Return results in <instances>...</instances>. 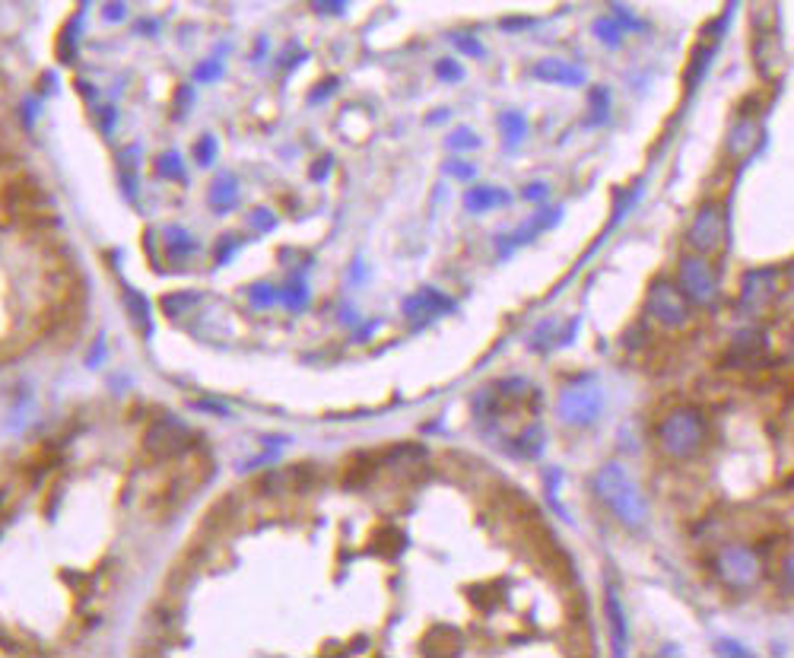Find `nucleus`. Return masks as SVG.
<instances>
[{"label": "nucleus", "mask_w": 794, "mask_h": 658, "mask_svg": "<svg viewBox=\"0 0 794 658\" xmlns=\"http://www.w3.org/2000/svg\"><path fill=\"white\" fill-rule=\"evenodd\" d=\"M594 493L601 496L604 506L617 515L626 528H633V531L645 528V522H648V500L642 496L636 480L626 474L623 465H617V461L601 465L598 474H594Z\"/></svg>", "instance_id": "1"}, {"label": "nucleus", "mask_w": 794, "mask_h": 658, "mask_svg": "<svg viewBox=\"0 0 794 658\" xmlns=\"http://www.w3.org/2000/svg\"><path fill=\"white\" fill-rule=\"evenodd\" d=\"M706 433H709L706 417L696 407H680V411H674L658 426V442L671 458H690L702 449Z\"/></svg>", "instance_id": "2"}, {"label": "nucleus", "mask_w": 794, "mask_h": 658, "mask_svg": "<svg viewBox=\"0 0 794 658\" xmlns=\"http://www.w3.org/2000/svg\"><path fill=\"white\" fill-rule=\"evenodd\" d=\"M601 411H604V395H601V385L594 382V376L575 379L563 395H559V407H556L559 420L569 426H591L601 417Z\"/></svg>", "instance_id": "3"}, {"label": "nucleus", "mask_w": 794, "mask_h": 658, "mask_svg": "<svg viewBox=\"0 0 794 658\" xmlns=\"http://www.w3.org/2000/svg\"><path fill=\"white\" fill-rule=\"evenodd\" d=\"M715 573L721 582L731 585V589H750V585H756L763 576V557L744 544L721 547L715 557Z\"/></svg>", "instance_id": "4"}, {"label": "nucleus", "mask_w": 794, "mask_h": 658, "mask_svg": "<svg viewBox=\"0 0 794 658\" xmlns=\"http://www.w3.org/2000/svg\"><path fill=\"white\" fill-rule=\"evenodd\" d=\"M191 442H194V436L185 423H178L172 417H162L147 430L143 446H147V452L153 458H175V455H185L191 449Z\"/></svg>", "instance_id": "5"}, {"label": "nucleus", "mask_w": 794, "mask_h": 658, "mask_svg": "<svg viewBox=\"0 0 794 658\" xmlns=\"http://www.w3.org/2000/svg\"><path fill=\"white\" fill-rule=\"evenodd\" d=\"M680 290L683 296H690L699 306H709L715 299V290H718V280H715V271L706 258L699 255H687L680 261Z\"/></svg>", "instance_id": "6"}, {"label": "nucleus", "mask_w": 794, "mask_h": 658, "mask_svg": "<svg viewBox=\"0 0 794 658\" xmlns=\"http://www.w3.org/2000/svg\"><path fill=\"white\" fill-rule=\"evenodd\" d=\"M645 306H648V312H652V315L658 318V322L667 325V328H680V325L690 318L687 299H683V293L674 287V283H667V280L652 283V290H648Z\"/></svg>", "instance_id": "7"}, {"label": "nucleus", "mask_w": 794, "mask_h": 658, "mask_svg": "<svg viewBox=\"0 0 794 658\" xmlns=\"http://www.w3.org/2000/svg\"><path fill=\"white\" fill-rule=\"evenodd\" d=\"M725 242V217H721L718 204H702L699 213L690 223V245L696 252H718Z\"/></svg>", "instance_id": "8"}, {"label": "nucleus", "mask_w": 794, "mask_h": 658, "mask_svg": "<svg viewBox=\"0 0 794 658\" xmlns=\"http://www.w3.org/2000/svg\"><path fill=\"white\" fill-rule=\"evenodd\" d=\"M451 306H455V302H451L448 296H442L439 290H429V287H426V290H420L417 296H410V299L404 302V315H407L417 328H423L426 322H432V318H439V315L451 312Z\"/></svg>", "instance_id": "9"}, {"label": "nucleus", "mask_w": 794, "mask_h": 658, "mask_svg": "<svg viewBox=\"0 0 794 658\" xmlns=\"http://www.w3.org/2000/svg\"><path fill=\"white\" fill-rule=\"evenodd\" d=\"M731 357H734L731 363H737V366H760L766 360V331H760V328L737 331Z\"/></svg>", "instance_id": "10"}, {"label": "nucleus", "mask_w": 794, "mask_h": 658, "mask_svg": "<svg viewBox=\"0 0 794 658\" xmlns=\"http://www.w3.org/2000/svg\"><path fill=\"white\" fill-rule=\"evenodd\" d=\"M534 77L544 80V83H559V86H582L585 83V70L575 67V64H566L559 58H544L534 64Z\"/></svg>", "instance_id": "11"}, {"label": "nucleus", "mask_w": 794, "mask_h": 658, "mask_svg": "<svg viewBox=\"0 0 794 658\" xmlns=\"http://www.w3.org/2000/svg\"><path fill=\"white\" fill-rule=\"evenodd\" d=\"M509 201H512V194L502 191V188H493V185H477V188H471L464 194V207L471 213H486V210L502 207Z\"/></svg>", "instance_id": "12"}, {"label": "nucleus", "mask_w": 794, "mask_h": 658, "mask_svg": "<svg viewBox=\"0 0 794 658\" xmlns=\"http://www.w3.org/2000/svg\"><path fill=\"white\" fill-rule=\"evenodd\" d=\"M607 620H610V633H613V652L623 655L626 652V639H629V627H626V614L620 608V598L613 589H607Z\"/></svg>", "instance_id": "13"}, {"label": "nucleus", "mask_w": 794, "mask_h": 658, "mask_svg": "<svg viewBox=\"0 0 794 658\" xmlns=\"http://www.w3.org/2000/svg\"><path fill=\"white\" fill-rule=\"evenodd\" d=\"M239 201V182L236 175H220L213 185H210V204H213V213H226L232 210Z\"/></svg>", "instance_id": "14"}, {"label": "nucleus", "mask_w": 794, "mask_h": 658, "mask_svg": "<svg viewBox=\"0 0 794 658\" xmlns=\"http://www.w3.org/2000/svg\"><path fill=\"white\" fill-rule=\"evenodd\" d=\"M499 124H502V144L505 150H515L521 140L528 137V121L521 112H502L499 115Z\"/></svg>", "instance_id": "15"}, {"label": "nucleus", "mask_w": 794, "mask_h": 658, "mask_svg": "<svg viewBox=\"0 0 794 658\" xmlns=\"http://www.w3.org/2000/svg\"><path fill=\"white\" fill-rule=\"evenodd\" d=\"M588 124H604L610 121V90L607 86H594V90L588 93Z\"/></svg>", "instance_id": "16"}, {"label": "nucleus", "mask_w": 794, "mask_h": 658, "mask_svg": "<svg viewBox=\"0 0 794 658\" xmlns=\"http://www.w3.org/2000/svg\"><path fill=\"white\" fill-rule=\"evenodd\" d=\"M712 61H715V45L712 48H696V55H693V64H690V70H687V86L690 90H696V86L702 83V77H706V70L712 67Z\"/></svg>", "instance_id": "17"}, {"label": "nucleus", "mask_w": 794, "mask_h": 658, "mask_svg": "<svg viewBox=\"0 0 794 658\" xmlns=\"http://www.w3.org/2000/svg\"><path fill=\"white\" fill-rule=\"evenodd\" d=\"M280 299L290 309H302L305 302H309V290H305L302 280H290V283H283V287H280Z\"/></svg>", "instance_id": "18"}, {"label": "nucleus", "mask_w": 794, "mask_h": 658, "mask_svg": "<svg viewBox=\"0 0 794 658\" xmlns=\"http://www.w3.org/2000/svg\"><path fill=\"white\" fill-rule=\"evenodd\" d=\"M756 137H760V131H756L750 121H741V124H737V128H734V134H731V147H734V150H741V153H750L753 144H756Z\"/></svg>", "instance_id": "19"}, {"label": "nucleus", "mask_w": 794, "mask_h": 658, "mask_svg": "<svg viewBox=\"0 0 794 658\" xmlns=\"http://www.w3.org/2000/svg\"><path fill=\"white\" fill-rule=\"evenodd\" d=\"M407 538L401 535V531H394V528H385V531H378V550L388 557H397L404 550Z\"/></svg>", "instance_id": "20"}, {"label": "nucleus", "mask_w": 794, "mask_h": 658, "mask_svg": "<svg viewBox=\"0 0 794 658\" xmlns=\"http://www.w3.org/2000/svg\"><path fill=\"white\" fill-rule=\"evenodd\" d=\"M445 144H448L451 150H458V153H464V150H477V147L483 144V140H480V137H477L474 131H467V128H458V131H451V134H448V140H445Z\"/></svg>", "instance_id": "21"}, {"label": "nucleus", "mask_w": 794, "mask_h": 658, "mask_svg": "<svg viewBox=\"0 0 794 658\" xmlns=\"http://www.w3.org/2000/svg\"><path fill=\"white\" fill-rule=\"evenodd\" d=\"M156 172L162 175V179H185V169H182L178 153H162L156 159Z\"/></svg>", "instance_id": "22"}, {"label": "nucleus", "mask_w": 794, "mask_h": 658, "mask_svg": "<svg viewBox=\"0 0 794 658\" xmlns=\"http://www.w3.org/2000/svg\"><path fill=\"white\" fill-rule=\"evenodd\" d=\"M594 35H598L604 45H620L623 29H620L617 20H598V23H594Z\"/></svg>", "instance_id": "23"}, {"label": "nucleus", "mask_w": 794, "mask_h": 658, "mask_svg": "<svg viewBox=\"0 0 794 658\" xmlns=\"http://www.w3.org/2000/svg\"><path fill=\"white\" fill-rule=\"evenodd\" d=\"M451 42H455L461 51H467V55H471V58H483V55H486V48L474 39L471 32H455V35H451Z\"/></svg>", "instance_id": "24"}, {"label": "nucleus", "mask_w": 794, "mask_h": 658, "mask_svg": "<svg viewBox=\"0 0 794 658\" xmlns=\"http://www.w3.org/2000/svg\"><path fill=\"white\" fill-rule=\"evenodd\" d=\"M251 299H255V306L267 309L280 299V290H274L270 283H258V287H251Z\"/></svg>", "instance_id": "25"}, {"label": "nucleus", "mask_w": 794, "mask_h": 658, "mask_svg": "<svg viewBox=\"0 0 794 658\" xmlns=\"http://www.w3.org/2000/svg\"><path fill=\"white\" fill-rule=\"evenodd\" d=\"M436 74H439L445 83H458V80L464 77V67H461L455 58H442V61L436 64Z\"/></svg>", "instance_id": "26"}, {"label": "nucleus", "mask_w": 794, "mask_h": 658, "mask_svg": "<svg viewBox=\"0 0 794 658\" xmlns=\"http://www.w3.org/2000/svg\"><path fill=\"white\" fill-rule=\"evenodd\" d=\"M213 150H216V137L213 134H204L201 140H197V163L210 166L213 163Z\"/></svg>", "instance_id": "27"}, {"label": "nucleus", "mask_w": 794, "mask_h": 658, "mask_svg": "<svg viewBox=\"0 0 794 658\" xmlns=\"http://www.w3.org/2000/svg\"><path fill=\"white\" fill-rule=\"evenodd\" d=\"M445 172L448 175H461V179H474V175H477V169L471 163H464V159H448Z\"/></svg>", "instance_id": "28"}, {"label": "nucleus", "mask_w": 794, "mask_h": 658, "mask_svg": "<svg viewBox=\"0 0 794 658\" xmlns=\"http://www.w3.org/2000/svg\"><path fill=\"white\" fill-rule=\"evenodd\" d=\"M220 70H223L220 67V58H210V61H204L201 67H197V80H207L210 83V80L220 77Z\"/></svg>", "instance_id": "29"}, {"label": "nucleus", "mask_w": 794, "mask_h": 658, "mask_svg": "<svg viewBox=\"0 0 794 658\" xmlns=\"http://www.w3.org/2000/svg\"><path fill=\"white\" fill-rule=\"evenodd\" d=\"M528 26H537L534 16H512V20H502L505 32H518V29H528Z\"/></svg>", "instance_id": "30"}, {"label": "nucleus", "mask_w": 794, "mask_h": 658, "mask_svg": "<svg viewBox=\"0 0 794 658\" xmlns=\"http://www.w3.org/2000/svg\"><path fill=\"white\" fill-rule=\"evenodd\" d=\"M547 194H550V185H547V182H537V185H528V188H525V198L534 201V204L544 201Z\"/></svg>", "instance_id": "31"}, {"label": "nucleus", "mask_w": 794, "mask_h": 658, "mask_svg": "<svg viewBox=\"0 0 794 658\" xmlns=\"http://www.w3.org/2000/svg\"><path fill=\"white\" fill-rule=\"evenodd\" d=\"M312 7H315L318 13H344L347 4H344V0H315Z\"/></svg>", "instance_id": "32"}, {"label": "nucleus", "mask_w": 794, "mask_h": 658, "mask_svg": "<svg viewBox=\"0 0 794 658\" xmlns=\"http://www.w3.org/2000/svg\"><path fill=\"white\" fill-rule=\"evenodd\" d=\"M718 652H725V655H750L741 643H731V639H718Z\"/></svg>", "instance_id": "33"}, {"label": "nucleus", "mask_w": 794, "mask_h": 658, "mask_svg": "<svg viewBox=\"0 0 794 658\" xmlns=\"http://www.w3.org/2000/svg\"><path fill=\"white\" fill-rule=\"evenodd\" d=\"M124 16V4H108L105 7V20H121Z\"/></svg>", "instance_id": "34"}, {"label": "nucleus", "mask_w": 794, "mask_h": 658, "mask_svg": "<svg viewBox=\"0 0 794 658\" xmlns=\"http://www.w3.org/2000/svg\"><path fill=\"white\" fill-rule=\"evenodd\" d=\"M251 220H258V223L264 226V233H267V229H270V226H274V217H270V210H258V213H255V217H251Z\"/></svg>", "instance_id": "35"}, {"label": "nucleus", "mask_w": 794, "mask_h": 658, "mask_svg": "<svg viewBox=\"0 0 794 658\" xmlns=\"http://www.w3.org/2000/svg\"><path fill=\"white\" fill-rule=\"evenodd\" d=\"M328 166H331V159H321V163L315 166V179L318 182H321V175H324V169H328Z\"/></svg>", "instance_id": "36"}]
</instances>
